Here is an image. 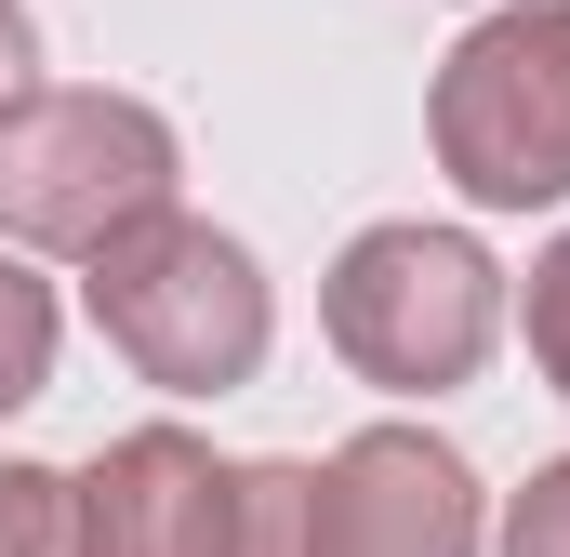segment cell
Segmentation results:
<instances>
[{
    "mask_svg": "<svg viewBox=\"0 0 570 557\" xmlns=\"http://www.w3.org/2000/svg\"><path fill=\"white\" fill-rule=\"evenodd\" d=\"M226 491H239V465H226L213 438L134 424V438H107L94 478H80V545L94 557H213L226 545Z\"/></svg>",
    "mask_w": 570,
    "mask_h": 557,
    "instance_id": "8992f818",
    "label": "cell"
},
{
    "mask_svg": "<svg viewBox=\"0 0 570 557\" xmlns=\"http://www.w3.org/2000/svg\"><path fill=\"white\" fill-rule=\"evenodd\" d=\"M531 359H544V385L570 399V226L544 240V266H531Z\"/></svg>",
    "mask_w": 570,
    "mask_h": 557,
    "instance_id": "30bf717a",
    "label": "cell"
},
{
    "mask_svg": "<svg viewBox=\"0 0 570 557\" xmlns=\"http://www.w3.org/2000/svg\"><path fill=\"white\" fill-rule=\"evenodd\" d=\"M504 557H570V465H544V478L504 505Z\"/></svg>",
    "mask_w": 570,
    "mask_h": 557,
    "instance_id": "8fae6325",
    "label": "cell"
},
{
    "mask_svg": "<svg viewBox=\"0 0 570 557\" xmlns=\"http://www.w3.org/2000/svg\"><path fill=\"white\" fill-rule=\"evenodd\" d=\"M53 385V292L0 253V412H27Z\"/></svg>",
    "mask_w": 570,
    "mask_h": 557,
    "instance_id": "9c48e42d",
    "label": "cell"
},
{
    "mask_svg": "<svg viewBox=\"0 0 570 557\" xmlns=\"http://www.w3.org/2000/svg\"><path fill=\"white\" fill-rule=\"evenodd\" d=\"M173 199V120L146 94H27L0 120V240L13 253H107Z\"/></svg>",
    "mask_w": 570,
    "mask_h": 557,
    "instance_id": "277c9868",
    "label": "cell"
},
{
    "mask_svg": "<svg viewBox=\"0 0 570 557\" xmlns=\"http://www.w3.org/2000/svg\"><path fill=\"white\" fill-rule=\"evenodd\" d=\"M80 292H94V332L134 359L146 385H173V399H226V385H253L266 372V332H279V305H266V266L226 240V226H199V213H134L107 253H80Z\"/></svg>",
    "mask_w": 570,
    "mask_h": 557,
    "instance_id": "6da1fadb",
    "label": "cell"
},
{
    "mask_svg": "<svg viewBox=\"0 0 570 557\" xmlns=\"http://www.w3.org/2000/svg\"><path fill=\"white\" fill-rule=\"evenodd\" d=\"M318 319H332V345H345L358 385L438 399V385H464V372L491 359V332H504V266H491L464 226H358L345 266H332V292H318Z\"/></svg>",
    "mask_w": 570,
    "mask_h": 557,
    "instance_id": "3957f363",
    "label": "cell"
},
{
    "mask_svg": "<svg viewBox=\"0 0 570 557\" xmlns=\"http://www.w3.org/2000/svg\"><path fill=\"white\" fill-rule=\"evenodd\" d=\"M438 173L478 213H544L570 199V0H504L464 27V53L425 94Z\"/></svg>",
    "mask_w": 570,
    "mask_h": 557,
    "instance_id": "7a4b0ae2",
    "label": "cell"
},
{
    "mask_svg": "<svg viewBox=\"0 0 570 557\" xmlns=\"http://www.w3.org/2000/svg\"><path fill=\"white\" fill-rule=\"evenodd\" d=\"M27 94H40V27H27V13L0 0V120H13Z\"/></svg>",
    "mask_w": 570,
    "mask_h": 557,
    "instance_id": "7c38bea8",
    "label": "cell"
},
{
    "mask_svg": "<svg viewBox=\"0 0 570 557\" xmlns=\"http://www.w3.org/2000/svg\"><path fill=\"white\" fill-rule=\"evenodd\" d=\"M305 557H478V478L425 424H358L305 478Z\"/></svg>",
    "mask_w": 570,
    "mask_h": 557,
    "instance_id": "5b68a950",
    "label": "cell"
},
{
    "mask_svg": "<svg viewBox=\"0 0 570 557\" xmlns=\"http://www.w3.org/2000/svg\"><path fill=\"white\" fill-rule=\"evenodd\" d=\"M305 478H318V465H239L226 545H213V557H305Z\"/></svg>",
    "mask_w": 570,
    "mask_h": 557,
    "instance_id": "ba28073f",
    "label": "cell"
},
{
    "mask_svg": "<svg viewBox=\"0 0 570 557\" xmlns=\"http://www.w3.org/2000/svg\"><path fill=\"white\" fill-rule=\"evenodd\" d=\"M0 557H94L67 465H0Z\"/></svg>",
    "mask_w": 570,
    "mask_h": 557,
    "instance_id": "52a82bcc",
    "label": "cell"
}]
</instances>
